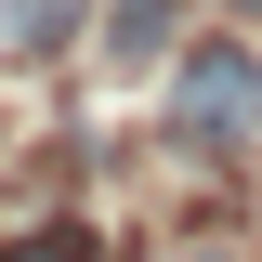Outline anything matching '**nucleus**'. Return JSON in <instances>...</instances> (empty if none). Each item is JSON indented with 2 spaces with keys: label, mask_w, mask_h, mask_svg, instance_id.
<instances>
[{
  "label": "nucleus",
  "mask_w": 262,
  "mask_h": 262,
  "mask_svg": "<svg viewBox=\"0 0 262 262\" xmlns=\"http://www.w3.org/2000/svg\"><path fill=\"white\" fill-rule=\"evenodd\" d=\"M262 118V66L236 53V39H210V53H184V79H170V131L184 144H223V131Z\"/></svg>",
  "instance_id": "f257e3e1"
},
{
  "label": "nucleus",
  "mask_w": 262,
  "mask_h": 262,
  "mask_svg": "<svg viewBox=\"0 0 262 262\" xmlns=\"http://www.w3.org/2000/svg\"><path fill=\"white\" fill-rule=\"evenodd\" d=\"M0 13H13V39H27V53H53V39L79 27V0H0Z\"/></svg>",
  "instance_id": "f03ea898"
},
{
  "label": "nucleus",
  "mask_w": 262,
  "mask_h": 262,
  "mask_svg": "<svg viewBox=\"0 0 262 262\" xmlns=\"http://www.w3.org/2000/svg\"><path fill=\"white\" fill-rule=\"evenodd\" d=\"M105 39H118V66H144V53H158V0H118V27H105Z\"/></svg>",
  "instance_id": "7ed1b4c3"
},
{
  "label": "nucleus",
  "mask_w": 262,
  "mask_h": 262,
  "mask_svg": "<svg viewBox=\"0 0 262 262\" xmlns=\"http://www.w3.org/2000/svg\"><path fill=\"white\" fill-rule=\"evenodd\" d=\"M13 262H92V236H79V223H53L39 249H13Z\"/></svg>",
  "instance_id": "20e7f679"
},
{
  "label": "nucleus",
  "mask_w": 262,
  "mask_h": 262,
  "mask_svg": "<svg viewBox=\"0 0 262 262\" xmlns=\"http://www.w3.org/2000/svg\"><path fill=\"white\" fill-rule=\"evenodd\" d=\"M184 262H249V249H236V236H196V249H184Z\"/></svg>",
  "instance_id": "39448f33"
},
{
  "label": "nucleus",
  "mask_w": 262,
  "mask_h": 262,
  "mask_svg": "<svg viewBox=\"0 0 262 262\" xmlns=\"http://www.w3.org/2000/svg\"><path fill=\"white\" fill-rule=\"evenodd\" d=\"M223 13H262V0H223Z\"/></svg>",
  "instance_id": "423d86ee"
}]
</instances>
